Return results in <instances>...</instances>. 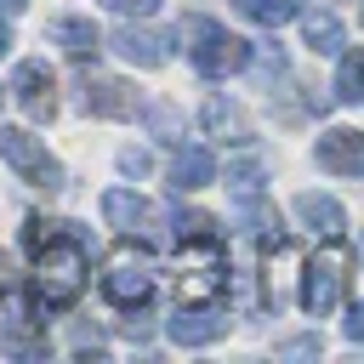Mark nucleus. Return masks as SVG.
I'll return each instance as SVG.
<instances>
[{"mask_svg":"<svg viewBox=\"0 0 364 364\" xmlns=\"http://www.w3.org/2000/svg\"><path fill=\"white\" fill-rule=\"evenodd\" d=\"M17 290V267H11V256L0 250V296H11Z\"/></svg>","mask_w":364,"mask_h":364,"instance_id":"27","label":"nucleus"},{"mask_svg":"<svg viewBox=\"0 0 364 364\" xmlns=\"http://www.w3.org/2000/svg\"><path fill=\"white\" fill-rule=\"evenodd\" d=\"M296 216H301V228H313L318 239H336V233L347 228V216H341V205H336L330 193H318V188H307V193H296Z\"/></svg>","mask_w":364,"mask_h":364,"instance_id":"14","label":"nucleus"},{"mask_svg":"<svg viewBox=\"0 0 364 364\" xmlns=\"http://www.w3.org/2000/svg\"><path fill=\"white\" fill-rule=\"evenodd\" d=\"M102 296H108L119 313L148 307V301H154V267H148V262H136L131 250H125V256H114V267L102 273Z\"/></svg>","mask_w":364,"mask_h":364,"instance_id":"5","label":"nucleus"},{"mask_svg":"<svg viewBox=\"0 0 364 364\" xmlns=\"http://www.w3.org/2000/svg\"><path fill=\"white\" fill-rule=\"evenodd\" d=\"M0 353H11V358H46L51 341H46V330H34V318H6L0 324Z\"/></svg>","mask_w":364,"mask_h":364,"instance_id":"15","label":"nucleus"},{"mask_svg":"<svg viewBox=\"0 0 364 364\" xmlns=\"http://www.w3.org/2000/svg\"><path fill=\"white\" fill-rule=\"evenodd\" d=\"M23 6H28V0H0V17H17Z\"/></svg>","mask_w":364,"mask_h":364,"instance_id":"28","label":"nucleus"},{"mask_svg":"<svg viewBox=\"0 0 364 364\" xmlns=\"http://www.w3.org/2000/svg\"><path fill=\"white\" fill-rule=\"evenodd\" d=\"M97 6H108V0H97Z\"/></svg>","mask_w":364,"mask_h":364,"instance_id":"31","label":"nucleus"},{"mask_svg":"<svg viewBox=\"0 0 364 364\" xmlns=\"http://www.w3.org/2000/svg\"><path fill=\"white\" fill-rule=\"evenodd\" d=\"M80 108L97 119H131L136 114V91L114 74H80Z\"/></svg>","mask_w":364,"mask_h":364,"instance_id":"7","label":"nucleus"},{"mask_svg":"<svg viewBox=\"0 0 364 364\" xmlns=\"http://www.w3.org/2000/svg\"><path fill=\"white\" fill-rule=\"evenodd\" d=\"M228 188H233L239 199H256V193H262V159H233V165H228Z\"/></svg>","mask_w":364,"mask_h":364,"instance_id":"22","label":"nucleus"},{"mask_svg":"<svg viewBox=\"0 0 364 364\" xmlns=\"http://www.w3.org/2000/svg\"><path fill=\"white\" fill-rule=\"evenodd\" d=\"M284 358H318V336H296V341H279Z\"/></svg>","mask_w":364,"mask_h":364,"instance_id":"24","label":"nucleus"},{"mask_svg":"<svg viewBox=\"0 0 364 364\" xmlns=\"http://www.w3.org/2000/svg\"><path fill=\"white\" fill-rule=\"evenodd\" d=\"M165 330H171L176 347H205V341L228 336V307H222V301H182Z\"/></svg>","mask_w":364,"mask_h":364,"instance_id":"6","label":"nucleus"},{"mask_svg":"<svg viewBox=\"0 0 364 364\" xmlns=\"http://www.w3.org/2000/svg\"><path fill=\"white\" fill-rule=\"evenodd\" d=\"M341 267H347V262H341V250H336V245H330V250H318V256L301 267V296H296V301H301V313L324 318V313L336 307V296H341V279H347Z\"/></svg>","mask_w":364,"mask_h":364,"instance_id":"4","label":"nucleus"},{"mask_svg":"<svg viewBox=\"0 0 364 364\" xmlns=\"http://www.w3.org/2000/svg\"><path fill=\"white\" fill-rule=\"evenodd\" d=\"M119 171H125V176H148V171H154L148 148H125V154H119Z\"/></svg>","mask_w":364,"mask_h":364,"instance_id":"23","label":"nucleus"},{"mask_svg":"<svg viewBox=\"0 0 364 364\" xmlns=\"http://www.w3.org/2000/svg\"><path fill=\"white\" fill-rule=\"evenodd\" d=\"M358 262H364V239H358Z\"/></svg>","mask_w":364,"mask_h":364,"instance_id":"30","label":"nucleus"},{"mask_svg":"<svg viewBox=\"0 0 364 364\" xmlns=\"http://www.w3.org/2000/svg\"><path fill=\"white\" fill-rule=\"evenodd\" d=\"M102 216H108V228H119L125 239H148V233H154V205H148L142 193H131V188H108V193H102Z\"/></svg>","mask_w":364,"mask_h":364,"instance_id":"10","label":"nucleus"},{"mask_svg":"<svg viewBox=\"0 0 364 364\" xmlns=\"http://www.w3.org/2000/svg\"><path fill=\"white\" fill-rule=\"evenodd\" d=\"M51 46H63L74 63H91L102 51V34L91 17H51Z\"/></svg>","mask_w":364,"mask_h":364,"instance_id":"12","label":"nucleus"},{"mask_svg":"<svg viewBox=\"0 0 364 364\" xmlns=\"http://www.w3.org/2000/svg\"><path fill=\"white\" fill-rule=\"evenodd\" d=\"M336 102H364V46L341 51V68H336Z\"/></svg>","mask_w":364,"mask_h":364,"instance_id":"19","label":"nucleus"},{"mask_svg":"<svg viewBox=\"0 0 364 364\" xmlns=\"http://www.w3.org/2000/svg\"><path fill=\"white\" fill-rule=\"evenodd\" d=\"M341 330H347V341H364V296L347 307V324H341Z\"/></svg>","mask_w":364,"mask_h":364,"instance_id":"25","label":"nucleus"},{"mask_svg":"<svg viewBox=\"0 0 364 364\" xmlns=\"http://www.w3.org/2000/svg\"><path fill=\"white\" fill-rule=\"evenodd\" d=\"M176 40H182L188 63H193L205 80H228V74H245L250 40L228 34V28H222V23H210V17H182V23H176Z\"/></svg>","mask_w":364,"mask_h":364,"instance_id":"2","label":"nucleus"},{"mask_svg":"<svg viewBox=\"0 0 364 364\" xmlns=\"http://www.w3.org/2000/svg\"><path fill=\"white\" fill-rule=\"evenodd\" d=\"M6 51H11V23L0 17V57H6Z\"/></svg>","mask_w":364,"mask_h":364,"instance_id":"29","label":"nucleus"},{"mask_svg":"<svg viewBox=\"0 0 364 364\" xmlns=\"http://www.w3.org/2000/svg\"><path fill=\"white\" fill-rule=\"evenodd\" d=\"M23 250L34 256V279H28V307L34 318H57L85 296L91 279V239L80 233V222H46L28 216L23 222Z\"/></svg>","mask_w":364,"mask_h":364,"instance_id":"1","label":"nucleus"},{"mask_svg":"<svg viewBox=\"0 0 364 364\" xmlns=\"http://www.w3.org/2000/svg\"><path fill=\"white\" fill-rule=\"evenodd\" d=\"M205 182H216V154L199 148V142L176 148V159H171V188L188 193V188H205Z\"/></svg>","mask_w":364,"mask_h":364,"instance_id":"13","label":"nucleus"},{"mask_svg":"<svg viewBox=\"0 0 364 364\" xmlns=\"http://www.w3.org/2000/svg\"><path fill=\"white\" fill-rule=\"evenodd\" d=\"M358 6H364V0H358Z\"/></svg>","mask_w":364,"mask_h":364,"instance_id":"32","label":"nucleus"},{"mask_svg":"<svg viewBox=\"0 0 364 364\" xmlns=\"http://www.w3.org/2000/svg\"><path fill=\"white\" fill-rule=\"evenodd\" d=\"M245 68L262 80V85H273L279 74H284V51L279 46H250V57H245Z\"/></svg>","mask_w":364,"mask_h":364,"instance_id":"21","label":"nucleus"},{"mask_svg":"<svg viewBox=\"0 0 364 364\" xmlns=\"http://www.w3.org/2000/svg\"><path fill=\"white\" fill-rule=\"evenodd\" d=\"M11 97L23 102L28 119H51V114H57V80H51V68H46L40 57L17 63V74H11Z\"/></svg>","mask_w":364,"mask_h":364,"instance_id":"8","label":"nucleus"},{"mask_svg":"<svg viewBox=\"0 0 364 364\" xmlns=\"http://www.w3.org/2000/svg\"><path fill=\"white\" fill-rule=\"evenodd\" d=\"M108 6H114V11H125V17H148L159 0H108Z\"/></svg>","mask_w":364,"mask_h":364,"instance_id":"26","label":"nucleus"},{"mask_svg":"<svg viewBox=\"0 0 364 364\" xmlns=\"http://www.w3.org/2000/svg\"><path fill=\"white\" fill-rule=\"evenodd\" d=\"M0 159L28 182V188H63V165L46 154V142L40 136H28V131H17V125H0Z\"/></svg>","mask_w":364,"mask_h":364,"instance_id":"3","label":"nucleus"},{"mask_svg":"<svg viewBox=\"0 0 364 364\" xmlns=\"http://www.w3.org/2000/svg\"><path fill=\"white\" fill-rule=\"evenodd\" d=\"M239 11H245L250 23H262V28H284V23L301 11V0H239Z\"/></svg>","mask_w":364,"mask_h":364,"instance_id":"20","label":"nucleus"},{"mask_svg":"<svg viewBox=\"0 0 364 364\" xmlns=\"http://www.w3.org/2000/svg\"><path fill=\"white\" fill-rule=\"evenodd\" d=\"M171 239L176 245H205V239H222V228H216V216H205V210H171Z\"/></svg>","mask_w":364,"mask_h":364,"instance_id":"18","label":"nucleus"},{"mask_svg":"<svg viewBox=\"0 0 364 364\" xmlns=\"http://www.w3.org/2000/svg\"><path fill=\"white\" fill-rule=\"evenodd\" d=\"M313 159H318V171H330V176H364V131H353V125L324 131V136L313 142Z\"/></svg>","mask_w":364,"mask_h":364,"instance_id":"9","label":"nucleus"},{"mask_svg":"<svg viewBox=\"0 0 364 364\" xmlns=\"http://www.w3.org/2000/svg\"><path fill=\"white\" fill-rule=\"evenodd\" d=\"M125 63H136V68H159L165 57H171V40L159 34V28H142V23H125V28H114V40H108Z\"/></svg>","mask_w":364,"mask_h":364,"instance_id":"11","label":"nucleus"},{"mask_svg":"<svg viewBox=\"0 0 364 364\" xmlns=\"http://www.w3.org/2000/svg\"><path fill=\"white\" fill-rule=\"evenodd\" d=\"M301 17V40L313 51H341V17L336 11H296Z\"/></svg>","mask_w":364,"mask_h":364,"instance_id":"16","label":"nucleus"},{"mask_svg":"<svg viewBox=\"0 0 364 364\" xmlns=\"http://www.w3.org/2000/svg\"><path fill=\"white\" fill-rule=\"evenodd\" d=\"M199 119H205V131H210V136H222V142H245V114H239L233 102L210 97V102L199 108Z\"/></svg>","mask_w":364,"mask_h":364,"instance_id":"17","label":"nucleus"}]
</instances>
